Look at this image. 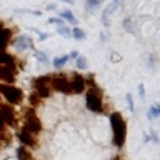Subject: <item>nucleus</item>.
<instances>
[{"mask_svg": "<svg viewBox=\"0 0 160 160\" xmlns=\"http://www.w3.org/2000/svg\"><path fill=\"white\" fill-rule=\"evenodd\" d=\"M110 128H112V143L117 148H122L127 142V120L122 112H112L108 115Z\"/></svg>", "mask_w": 160, "mask_h": 160, "instance_id": "1", "label": "nucleus"}, {"mask_svg": "<svg viewBox=\"0 0 160 160\" xmlns=\"http://www.w3.org/2000/svg\"><path fill=\"white\" fill-rule=\"evenodd\" d=\"M85 105L90 112L93 113H103V92L102 88L95 85H90V87L85 88Z\"/></svg>", "mask_w": 160, "mask_h": 160, "instance_id": "2", "label": "nucleus"}, {"mask_svg": "<svg viewBox=\"0 0 160 160\" xmlns=\"http://www.w3.org/2000/svg\"><path fill=\"white\" fill-rule=\"evenodd\" d=\"M0 97H3L7 100L8 105H20L23 102V92L15 85H8V83H0Z\"/></svg>", "mask_w": 160, "mask_h": 160, "instance_id": "3", "label": "nucleus"}, {"mask_svg": "<svg viewBox=\"0 0 160 160\" xmlns=\"http://www.w3.org/2000/svg\"><path fill=\"white\" fill-rule=\"evenodd\" d=\"M50 87H52V92L63 93V95H72L70 92V80L65 73H53L50 75Z\"/></svg>", "mask_w": 160, "mask_h": 160, "instance_id": "4", "label": "nucleus"}, {"mask_svg": "<svg viewBox=\"0 0 160 160\" xmlns=\"http://www.w3.org/2000/svg\"><path fill=\"white\" fill-rule=\"evenodd\" d=\"M33 92L38 95L40 98H47L52 93V87H50V75H40V77L33 78Z\"/></svg>", "mask_w": 160, "mask_h": 160, "instance_id": "5", "label": "nucleus"}, {"mask_svg": "<svg viewBox=\"0 0 160 160\" xmlns=\"http://www.w3.org/2000/svg\"><path fill=\"white\" fill-rule=\"evenodd\" d=\"M27 130H30L33 135H38L42 132V122H40V118L37 117V112H35V108H27L25 110V125H23Z\"/></svg>", "mask_w": 160, "mask_h": 160, "instance_id": "6", "label": "nucleus"}, {"mask_svg": "<svg viewBox=\"0 0 160 160\" xmlns=\"http://www.w3.org/2000/svg\"><path fill=\"white\" fill-rule=\"evenodd\" d=\"M17 62L13 63H7V65H0V83H8L13 85L15 83V77H17Z\"/></svg>", "mask_w": 160, "mask_h": 160, "instance_id": "7", "label": "nucleus"}, {"mask_svg": "<svg viewBox=\"0 0 160 160\" xmlns=\"http://www.w3.org/2000/svg\"><path fill=\"white\" fill-rule=\"evenodd\" d=\"M10 45L17 52H27V50H33V38L27 33H20L10 42Z\"/></svg>", "mask_w": 160, "mask_h": 160, "instance_id": "8", "label": "nucleus"}, {"mask_svg": "<svg viewBox=\"0 0 160 160\" xmlns=\"http://www.w3.org/2000/svg\"><path fill=\"white\" fill-rule=\"evenodd\" d=\"M68 80H70V92H72V95H80V93L85 92V88H87V80H85L83 75H80L78 72H73L68 77Z\"/></svg>", "mask_w": 160, "mask_h": 160, "instance_id": "9", "label": "nucleus"}, {"mask_svg": "<svg viewBox=\"0 0 160 160\" xmlns=\"http://www.w3.org/2000/svg\"><path fill=\"white\" fill-rule=\"evenodd\" d=\"M0 113H2L3 123L5 127H17V115H15V110L12 105L8 103H0Z\"/></svg>", "mask_w": 160, "mask_h": 160, "instance_id": "10", "label": "nucleus"}, {"mask_svg": "<svg viewBox=\"0 0 160 160\" xmlns=\"http://www.w3.org/2000/svg\"><path fill=\"white\" fill-rule=\"evenodd\" d=\"M17 137L20 140V143H22L23 147H27V148H35V147H37V143H38L37 135H33L30 130H27L25 127L20 128V132L17 133Z\"/></svg>", "mask_w": 160, "mask_h": 160, "instance_id": "11", "label": "nucleus"}, {"mask_svg": "<svg viewBox=\"0 0 160 160\" xmlns=\"http://www.w3.org/2000/svg\"><path fill=\"white\" fill-rule=\"evenodd\" d=\"M120 5H122V0H112V2H110L107 7H105L103 13H102V23L105 25V27H108V17L120 7Z\"/></svg>", "mask_w": 160, "mask_h": 160, "instance_id": "12", "label": "nucleus"}, {"mask_svg": "<svg viewBox=\"0 0 160 160\" xmlns=\"http://www.w3.org/2000/svg\"><path fill=\"white\" fill-rule=\"evenodd\" d=\"M12 42V28L3 27L0 30V50H7Z\"/></svg>", "mask_w": 160, "mask_h": 160, "instance_id": "13", "label": "nucleus"}, {"mask_svg": "<svg viewBox=\"0 0 160 160\" xmlns=\"http://www.w3.org/2000/svg\"><path fill=\"white\" fill-rule=\"evenodd\" d=\"M15 155H17V160H33L32 153H30V150H28L27 147H23V145L17 147V150H15Z\"/></svg>", "mask_w": 160, "mask_h": 160, "instance_id": "14", "label": "nucleus"}, {"mask_svg": "<svg viewBox=\"0 0 160 160\" xmlns=\"http://www.w3.org/2000/svg\"><path fill=\"white\" fill-rule=\"evenodd\" d=\"M58 17L62 18L65 23H72V25H77V17H75V15L72 13V10H62Z\"/></svg>", "mask_w": 160, "mask_h": 160, "instance_id": "15", "label": "nucleus"}, {"mask_svg": "<svg viewBox=\"0 0 160 160\" xmlns=\"http://www.w3.org/2000/svg\"><path fill=\"white\" fill-rule=\"evenodd\" d=\"M160 117V107L157 103L155 105H152V107H148V110H147V118L148 120H157Z\"/></svg>", "mask_w": 160, "mask_h": 160, "instance_id": "16", "label": "nucleus"}, {"mask_svg": "<svg viewBox=\"0 0 160 160\" xmlns=\"http://www.w3.org/2000/svg\"><path fill=\"white\" fill-rule=\"evenodd\" d=\"M55 32L58 35H62L63 38H72V28L67 27V25H58V27L55 28Z\"/></svg>", "mask_w": 160, "mask_h": 160, "instance_id": "17", "label": "nucleus"}, {"mask_svg": "<svg viewBox=\"0 0 160 160\" xmlns=\"http://www.w3.org/2000/svg\"><path fill=\"white\" fill-rule=\"evenodd\" d=\"M68 60H70V58H68V55L65 53V55H60V57H55V58L52 60V63H53V67H55V68H62L63 65L68 62Z\"/></svg>", "mask_w": 160, "mask_h": 160, "instance_id": "18", "label": "nucleus"}, {"mask_svg": "<svg viewBox=\"0 0 160 160\" xmlns=\"http://www.w3.org/2000/svg\"><path fill=\"white\" fill-rule=\"evenodd\" d=\"M33 57L37 58L40 63H45V65L50 62L48 57H47V52H43V50H33Z\"/></svg>", "mask_w": 160, "mask_h": 160, "instance_id": "19", "label": "nucleus"}, {"mask_svg": "<svg viewBox=\"0 0 160 160\" xmlns=\"http://www.w3.org/2000/svg\"><path fill=\"white\" fill-rule=\"evenodd\" d=\"M72 38L78 40V42H82V40L87 38V35H85V32H83L80 27H73V28H72Z\"/></svg>", "mask_w": 160, "mask_h": 160, "instance_id": "20", "label": "nucleus"}, {"mask_svg": "<svg viewBox=\"0 0 160 160\" xmlns=\"http://www.w3.org/2000/svg\"><path fill=\"white\" fill-rule=\"evenodd\" d=\"M75 67H77L78 70H87V68H88L87 58H85L83 55H78V57L75 58Z\"/></svg>", "mask_w": 160, "mask_h": 160, "instance_id": "21", "label": "nucleus"}, {"mask_svg": "<svg viewBox=\"0 0 160 160\" xmlns=\"http://www.w3.org/2000/svg\"><path fill=\"white\" fill-rule=\"evenodd\" d=\"M100 5H102V0H85V10L87 12H92Z\"/></svg>", "mask_w": 160, "mask_h": 160, "instance_id": "22", "label": "nucleus"}, {"mask_svg": "<svg viewBox=\"0 0 160 160\" xmlns=\"http://www.w3.org/2000/svg\"><path fill=\"white\" fill-rule=\"evenodd\" d=\"M28 102H30V107L35 108L37 105H40V102H42V98H40V97H38V95L35 93V92H32V93L28 95Z\"/></svg>", "mask_w": 160, "mask_h": 160, "instance_id": "23", "label": "nucleus"}, {"mask_svg": "<svg viewBox=\"0 0 160 160\" xmlns=\"http://www.w3.org/2000/svg\"><path fill=\"white\" fill-rule=\"evenodd\" d=\"M47 22H48L50 25H57V27H58V25H67V23H65L60 17H50V18L47 20Z\"/></svg>", "mask_w": 160, "mask_h": 160, "instance_id": "24", "label": "nucleus"}, {"mask_svg": "<svg viewBox=\"0 0 160 160\" xmlns=\"http://www.w3.org/2000/svg\"><path fill=\"white\" fill-rule=\"evenodd\" d=\"M125 100H127V103H128V110H130V112H133V110H135V105H133L132 93H127V95H125Z\"/></svg>", "mask_w": 160, "mask_h": 160, "instance_id": "25", "label": "nucleus"}, {"mask_svg": "<svg viewBox=\"0 0 160 160\" xmlns=\"http://www.w3.org/2000/svg\"><path fill=\"white\" fill-rule=\"evenodd\" d=\"M123 28L127 30V32H133V28H132V18H125L123 20Z\"/></svg>", "mask_w": 160, "mask_h": 160, "instance_id": "26", "label": "nucleus"}, {"mask_svg": "<svg viewBox=\"0 0 160 160\" xmlns=\"http://www.w3.org/2000/svg\"><path fill=\"white\" fill-rule=\"evenodd\" d=\"M138 95H140V98H145V87H143V83L138 85Z\"/></svg>", "mask_w": 160, "mask_h": 160, "instance_id": "27", "label": "nucleus"}, {"mask_svg": "<svg viewBox=\"0 0 160 160\" xmlns=\"http://www.w3.org/2000/svg\"><path fill=\"white\" fill-rule=\"evenodd\" d=\"M47 38H48V33H45V32H38V40H40V42H45Z\"/></svg>", "mask_w": 160, "mask_h": 160, "instance_id": "28", "label": "nucleus"}, {"mask_svg": "<svg viewBox=\"0 0 160 160\" xmlns=\"http://www.w3.org/2000/svg\"><path fill=\"white\" fill-rule=\"evenodd\" d=\"M78 55H80V53L77 52V50H72V52H70V55H68V58H73V60H75V58L78 57Z\"/></svg>", "mask_w": 160, "mask_h": 160, "instance_id": "29", "label": "nucleus"}, {"mask_svg": "<svg viewBox=\"0 0 160 160\" xmlns=\"http://www.w3.org/2000/svg\"><path fill=\"white\" fill-rule=\"evenodd\" d=\"M5 130V123H3V118H2V113H0V132Z\"/></svg>", "mask_w": 160, "mask_h": 160, "instance_id": "30", "label": "nucleus"}, {"mask_svg": "<svg viewBox=\"0 0 160 160\" xmlns=\"http://www.w3.org/2000/svg\"><path fill=\"white\" fill-rule=\"evenodd\" d=\"M47 10H57V5H55V3H48L47 5Z\"/></svg>", "mask_w": 160, "mask_h": 160, "instance_id": "31", "label": "nucleus"}, {"mask_svg": "<svg viewBox=\"0 0 160 160\" xmlns=\"http://www.w3.org/2000/svg\"><path fill=\"white\" fill-rule=\"evenodd\" d=\"M100 38H102V42H107L108 35H105V32H102V33H100Z\"/></svg>", "mask_w": 160, "mask_h": 160, "instance_id": "32", "label": "nucleus"}, {"mask_svg": "<svg viewBox=\"0 0 160 160\" xmlns=\"http://www.w3.org/2000/svg\"><path fill=\"white\" fill-rule=\"evenodd\" d=\"M60 2H68V3H73L75 0H60Z\"/></svg>", "mask_w": 160, "mask_h": 160, "instance_id": "33", "label": "nucleus"}, {"mask_svg": "<svg viewBox=\"0 0 160 160\" xmlns=\"http://www.w3.org/2000/svg\"><path fill=\"white\" fill-rule=\"evenodd\" d=\"M3 27H5V25H3V22H0V30H2Z\"/></svg>", "mask_w": 160, "mask_h": 160, "instance_id": "34", "label": "nucleus"}, {"mask_svg": "<svg viewBox=\"0 0 160 160\" xmlns=\"http://www.w3.org/2000/svg\"><path fill=\"white\" fill-rule=\"evenodd\" d=\"M113 160H122V158H120V157H115V158H113Z\"/></svg>", "mask_w": 160, "mask_h": 160, "instance_id": "35", "label": "nucleus"}, {"mask_svg": "<svg viewBox=\"0 0 160 160\" xmlns=\"http://www.w3.org/2000/svg\"><path fill=\"white\" fill-rule=\"evenodd\" d=\"M0 145H2V142H0Z\"/></svg>", "mask_w": 160, "mask_h": 160, "instance_id": "36", "label": "nucleus"}]
</instances>
